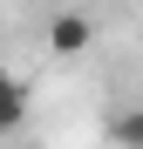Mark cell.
<instances>
[{"instance_id":"cell-1","label":"cell","mask_w":143,"mask_h":149,"mask_svg":"<svg viewBox=\"0 0 143 149\" xmlns=\"http://www.w3.org/2000/svg\"><path fill=\"white\" fill-rule=\"evenodd\" d=\"M89 41H95V20L89 14H55L48 20V54H61V61H75V54H89Z\"/></svg>"},{"instance_id":"cell-3","label":"cell","mask_w":143,"mask_h":149,"mask_svg":"<svg viewBox=\"0 0 143 149\" xmlns=\"http://www.w3.org/2000/svg\"><path fill=\"white\" fill-rule=\"evenodd\" d=\"M102 136H109L116 149H143V109H116V115L102 122Z\"/></svg>"},{"instance_id":"cell-2","label":"cell","mask_w":143,"mask_h":149,"mask_svg":"<svg viewBox=\"0 0 143 149\" xmlns=\"http://www.w3.org/2000/svg\"><path fill=\"white\" fill-rule=\"evenodd\" d=\"M20 129H27V88L0 74V136H20Z\"/></svg>"}]
</instances>
